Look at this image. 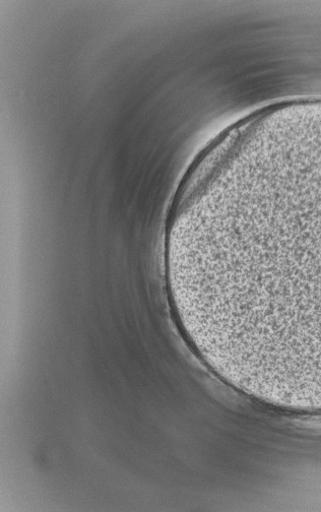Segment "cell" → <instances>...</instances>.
Instances as JSON below:
<instances>
[{
    "mask_svg": "<svg viewBox=\"0 0 321 512\" xmlns=\"http://www.w3.org/2000/svg\"><path fill=\"white\" fill-rule=\"evenodd\" d=\"M208 216L200 326L275 368L321 373V167L271 176Z\"/></svg>",
    "mask_w": 321,
    "mask_h": 512,
    "instance_id": "cell-1",
    "label": "cell"
}]
</instances>
